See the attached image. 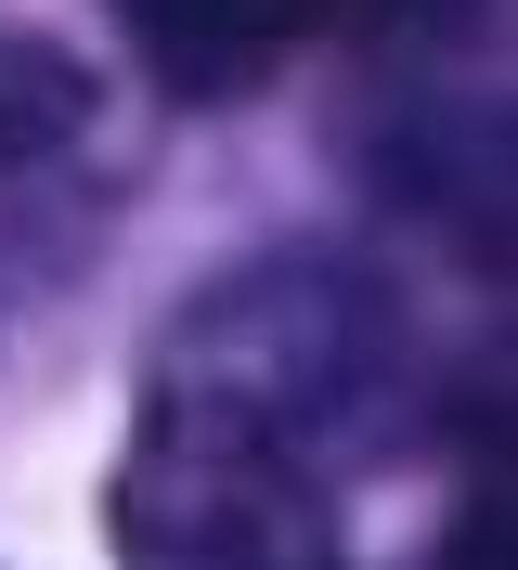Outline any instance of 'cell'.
Listing matches in <instances>:
<instances>
[{
    "mask_svg": "<svg viewBox=\"0 0 518 570\" xmlns=\"http://www.w3.org/2000/svg\"><path fill=\"white\" fill-rule=\"evenodd\" d=\"M117 570H338V532L273 415L182 390L117 466Z\"/></svg>",
    "mask_w": 518,
    "mask_h": 570,
    "instance_id": "1",
    "label": "cell"
},
{
    "mask_svg": "<svg viewBox=\"0 0 518 570\" xmlns=\"http://www.w3.org/2000/svg\"><path fill=\"white\" fill-rule=\"evenodd\" d=\"M66 130H78V66H52L39 39H0V156H39Z\"/></svg>",
    "mask_w": 518,
    "mask_h": 570,
    "instance_id": "3",
    "label": "cell"
},
{
    "mask_svg": "<svg viewBox=\"0 0 518 570\" xmlns=\"http://www.w3.org/2000/svg\"><path fill=\"white\" fill-rule=\"evenodd\" d=\"M324 13H338V0H117L130 52L169 78V91H246V78L273 66V52H299Z\"/></svg>",
    "mask_w": 518,
    "mask_h": 570,
    "instance_id": "2",
    "label": "cell"
}]
</instances>
